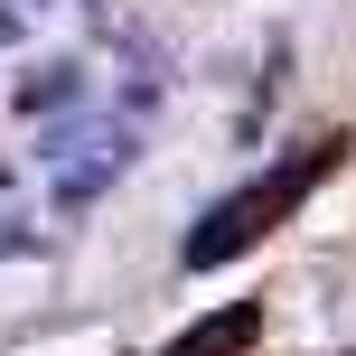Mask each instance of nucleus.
<instances>
[{"label": "nucleus", "instance_id": "nucleus-1", "mask_svg": "<svg viewBox=\"0 0 356 356\" xmlns=\"http://www.w3.org/2000/svg\"><path fill=\"white\" fill-rule=\"evenodd\" d=\"M347 150H356V131H309V141H300V150H282L263 178H244L234 197H216V207L188 225L178 263H188V272H225L234 253H253L263 234H282V225H291V207H300L319 178H338V169H347Z\"/></svg>", "mask_w": 356, "mask_h": 356}, {"label": "nucleus", "instance_id": "nucleus-2", "mask_svg": "<svg viewBox=\"0 0 356 356\" xmlns=\"http://www.w3.org/2000/svg\"><path fill=\"white\" fill-rule=\"evenodd\" d=\"M253 347H263V300H225L169 338V356H253Z\"/></svg>", "mask_w": 356, "mask_h": 356}]
</instances>
